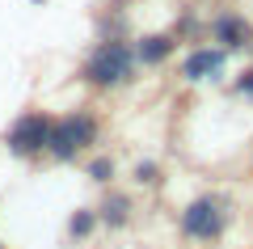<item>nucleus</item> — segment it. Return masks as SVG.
Masks as SVG:
<instances>
[{"label": "nucleus", "mask_w": 253, "mask_h": 249, "mask_svg": "<svg viewBox=\"0 0 253 249\" xmlns=\"http://www.w3.org/2000/svg\"><path fill=\"white\" fill-rule=\"evenodd\" d=\"M135 76H139V59L131 38H97L76 68V80L93 93H118L126 85H135Z\"/></svg>", "instance_id": "nucleus-1"}, {"label": "nucleus", "mask_w": 253, "mask_h": 249, "mask_svg": "<svg viewBox=\"0 0 253 249\" xmlns=\"http://www.w3.org/2000/svg\"><path fill=\"white\" fill-rule=\"evenodd\" d=\"M106 135V123L93 106H76V110H63L55 114L51 123V148H46V160L55 165H76V160L93 156Z\"/></svg>", "instance_id": "nucleus-2"}, {"label": "nucleus", "mask_w": 253, "mask_h": 249, "mask_svg": "<svg viewBox=\"0 0 253 249\" xmlns=\"http://www.w3.org/2000/svg\"><path fill=\"white\" fill-rule=\"evenodd\" d=\"M232 228V199L219 190H203L177 211V232L194 245H219Z\"/></svg>", "instance_id": "nucleus-3"}, {"label": "nucleus", "mask_w": 253, "mask_h": 249, "mask_svg": "<svg viewBox=\"0 0 253 249\" xmlns=\"http://www.w3.org/2000/svg\"><path fill=\"white\" fill-rule=\"evenodd\" d=\"M51 123H55L51 110L30 106V110H21V114L4 127V140L0 144H4V152L17 156V160H42L46 148H51Z\"/></svg>", "instance_id": "nucleus-4"}, {"label": "nucleus", "mask_w": 253, "mask_h": 249, "mask_svg": "<svg viewBox=\"0 0 253 249\" xmlns=\"http://www.w3.org/2000/svg\"><path fill=\"white\" fill-rule=\"evenodd\" d=\"M228 59H232V55H228L224 47L194 43V47H186V55H181L177 76H181V85H215V80H224Z\"/></svg>", "instance_id": "nucleus-5"}, {"label": "nucleus", "mask_w": 253, "mask_h": 249, "mask_svg": "<svg viewBox=\"0 0 253 249\" xmlns=\"http://www.w3.org/2000/svg\"><path fill=\"white\" fill-rule=\"evenodd\" d=\"M207 43L224 47L228 55H249L253 51V21L241 9H215L207 17Z\"/></svg>", "instance_id": "nucleus-6"}, {"label": "nucleus", "mask_w": 253, "mask_h": 249, "mask_svg": "<svg viewBox=\"0 0 253 249\" xmlns=\"http://www.w3.org/2000/svg\"><path fill=\"white\" fill-rule=\"evenodd\" d=\"M93 207H97L101 232H110V237H118V232H126V228H135V220H139L135 195H131V190H123V186H106V190H101V199H97Z\"/></svg>", "instance_id": "nucleus-7"}, {"label": "nucleus", "mask_w": 253, "mask_h": 249, "mask_svg": "<svg viewBox=\"0 0 253 249\" xmlns=\"http://www.w3.org/2000/svg\"><path fill=\"white\" fill-rule=\"evenodd\" d=\"M131 47H135V59H139V68H165V63H173L177 59V51H181V43H177V34L173 30H152V34H139V38H131Z\"/></svg>", "instance_id": "nucleus-8"}, {"label": "nucleus", "mask_w": 253, "mask_h": 249, "mask_svg": "<svg viewBox=\"0 0 253 249\" xmlns=\"http://www.w3.org/2000/svg\"><path fill=\"white\" fill-rule=\"evenodd\" d=\"M97 232H101V224H97V207H76V211L68 215V228H63V237L72 241V245H89Z\"/></svg>", "instance_id": "nucleus-9"}, {"label": "nucleus", "mask_w": 253, "mask_h": 249, "mask_svg": "<svg viewBox=\"0 0 253 249\" xmlns=\"http://www.w3.org/2000/svg\"><path fill=\"white\" fill-rule=\"evenodd\" d=\"M84 178H89L93 186H101V190L114 186V182H118V160L110 156V152H101V148H97L93 156H84Z\"/></svg>", "instance_id": "nucleus-10"}, {"label": "nucleus", "mask_w": 253, "mask_h": 249, "mask_svg": "<svg viewBox=\"0 0 253 249\" xmlns=\"http://www.w3.org/2000/svg\"><path fill=\"white\" fill-rule=\"evenodd\" d=\"M131 182H135V190H161L165 186V169H161V160L144 156L131 165Z\"/></svg>", "instance_id": "nucleus-11"}, {"label": "nucleus", "mask_w": 253, "mask_h": 249, "mask_svg": "<svg viewBox=\"0 0 253 249\" xmlns=\"http://www.w3.org/2000/svg\"><path fill=\"white\" fill-rule=\"evenodd\" d=\"M232 93H236V98H245V101H253V63H249V68H241V76L232 80Z\"/></svg>", "instance_id": "nucleus-12"}, {"label": "nucleus", "mask_w": 253, "mask_h": 249, "mask_svg": "<svg viewBox=\"0 0 253 249\" xmlns=\"http://www.w3.org/2000/svg\"><path fill=\"white\" fill-rule=\"evenodd\" d=\"M0 249H9V245H4V241H0Z\"/></svg>", "instance_id": "nucleus-13"}]
</instances>
